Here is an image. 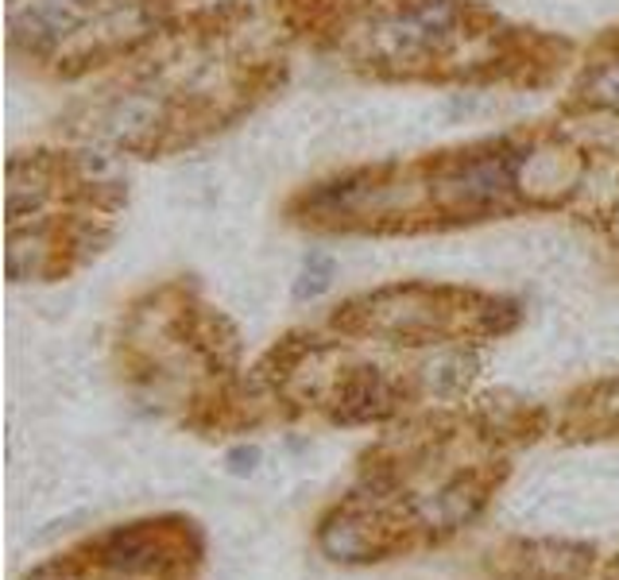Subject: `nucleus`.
Returning <instances> with one entry per match:
<instances>
[{
    "mask_svg": "<svg viewBox=\"0 0 619 580\" xmlns=\"http://www.w3.org/2000/svg\"><path fill=\"white\" fill-rule=\"evenodd\" d=\"M515 171H519V159L507 155H472L457 167H450L438 182L450 205L460 210H480V205H495L507 190L515 186Z\"/></svg>",
    "mask_w": 619,
    "mask_h": 580,
    "instance_id": "7",
    "label": "nucleus"
},
{
    "mask_svg": "<svg viewBox=\"0 0 619 580\" xmlns=\"http://www.w3.org/2000/svg\"><path fill=\"white\" fill-rule=\"evenodd\" d=\"M260 445H237V449H229V457H225V468H229L232 476H248V472H256V465H260Z\"/></svg>",
    "mask_w": 619,
    "mask_h": 580,
    "instance_id": "12",
    "label": "nucleus"
},
{
    "mask_svg": "<svg viewBox=\"0 0 619 580\" xmlns=\"http://www.w3.org/2000/svg\"><path fill=\"white\" fill-rule=\"evenodd\" d=\"M507 472H511L507 461H477V465L453 468L430 492L407 495L415 519L422 522V530L430 534V545L450 542L460 527L477 522L488 510V503L495 500V492L504 488Z\"/></svg>",
    "mask_w": 619,
    "mask_h": 580,
    "instance_id": "4",
    "label": "nucleus"
},
{
    "mask_svg": "<svg viewBox=\"0 0 619 580\" xmlns=\"http://www.w3.org/2000/svg\"><path fill=\"white\" fill-rule=\"evenodd\" d=\"M561 430L569 438H619V379H604L569 399Z\"/></svg>",
    "mask_w": 619,
    "mask_h": 580,
    "instance_id": "9",
    "label": "nucleus"
},
{
    "mask_svg": "<svg viewBox=\"0 0 619 580\" xmlns=\"http://www.w3.org/2000/svg\"><path fill=\"white\" fill-rule=\"evenodd\" d=\"M472 430L488 445H531L546 433V411L531 403H504V399H484L472 414Z\"/></svg>",
    "mask_w": 619,
    "mask_h": 580,
    "instance_id": "8",
    "label": "nucleus"
},
{
    "mask_svg": "<svg viewBox=\"0 0 619 580\" xmlns=\"http://www.w3.org/2000/svg\"><path fill=\"white\" fill-rule=\"evenodd\" d=\"M321 411L329 414V423L337 426H368V423H388L391 414L403 406V391L371 364H356L337 376L333 391L321 399Z\"/></svg>",
    "mask_w": 619,
    "mask_h": 580,
    "instance_id": "6",
    "label": "nucleus"
},
{
    "mask_svg": "<svg viewBox=\"0 0 619 580\" xmlns=\"http://www.w3.org/2000/svg\"><path fill=\"white\" fill-rule=\"evenodd\" d=\"M596 545L573 538H507L484 554L492 580H589L596 569Z\"/></svg>",
    "mask_w": 619,
    "mask_h": 580,
    "instance_id": "5",
    "label": "nucleus"
},
{
    "mask_svg": "<svg viewBox=\"0 0 619 580\" xmlns=\"http://www.w3.org/2000/svg\"><path fill=\"white\" fill-rule=\"evenodd\" d=\"M333 275H337L333 255H326V252H310L306 260H302L299 279H294V299H299V302H314V299H321V294H326V290L333 287Z\"/></svg>",
    "mask_w": 619,
    "mask_h": 580,
    "instance_id": "10",
    "label": "nucleus"
},
{
    "mask_svg": "<svg viewBox=\"0 0 619 580\" xmlns=\"http://www.w3.org/2000/svg\"><path fill=\"white\" fill-rule=\"evenodd\" d=\"M314 542L329 562L341 565H380L391 557L433 550L407 500H388L361 488H353L321 515Z\"/></svg>",
    "mask_w": 619,
    "mask_h": 580,
    "instance_id": "3",
    "label": "nucleus"
},
{
    "mask_svg": "<svg viewBox=\"0 0 619 580\" xmlns=\"http://www.w3.org/2000/svg\"><path fill=\"white\" fill-rule=\"evenodd\" d=\"M202 562V527L186 515H160L101 530L24 580H194Z\"/></svg>",
    "mask_w": 619,
    "mask_h": 580,
    "instance_id": "1",
    "label": "nucleus"
},
{
    "mask_svg": "<svg viewBox=\"0 0 619 580\" xmlns=\"http://www.w3.org/2000/svg\"><path fill=\"white\" fill-rule=\"evenodd\" d=\"M589 89H593V97L601 101V105L619 109V62H616V66H604L601 74H593Z\"/></svg>",
    "mask_w": 619,
    "mask_h": 580,
    "instance_id": "11",
    "label": "nucleus"
},
{
    "mask_svg": "<svg viewBox=\"0 0 619 580\" xmlns=\"http://www.w3.org/2000/svg\"><path fill=\"white\" fill-rule=\"evenodd\" d=\"M515 306L495 299H472V294H450L430 287H391L368 299H353L333 317L349 333H380L395 341H438V337L477 333L492 337L515 326Z\"/></svg>",
    "mask_w": 619,
    "mask_h": 580,
    "instance_id": "2",
    "label": "nucleus"
}]
</instances>
